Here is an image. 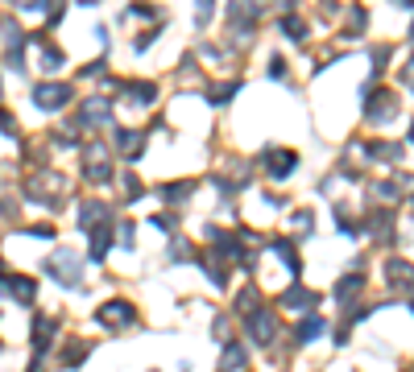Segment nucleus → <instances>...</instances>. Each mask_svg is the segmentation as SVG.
<instances>
[{
  "label": "nucleus",
  "mask_w": 414,
  "mask_h": 372,
  "mask_svg": "<svg viewBox=\"0 0 414 372\" xmlns=\"http://www.w3.org/2000/svg\"><path fill=\"white\" fill-rule=\"evenodd\" d=\"M133 319H137V311L124 298H112V302H104L95 311V323H104V327H133Z\"/></svg>",
  "instance_id": "nucleus-2"
},
{
  "label": "nucleus",
  "mask_w": 414,
  "mask_h": 372,
  "mask_svg": "<svg viewBox=\"0 0 414 372\" xmlns=\"http://www.w3.org/2000/svg\"><path fill=\"white\" fill-rule=\"evenodd\" d=\"M270 75L282 79V75H286V62H282V58H270Z\"/></svg>",
  "instance_id": "nucleus-32"
},
{
  "label": "nucleus",
  "mask_w": 414,
  "mask_h": 372,
  "mask_svg": "<svg viewBox=\"0 0 414 372\" xmlns=\"http://www.w3.org/2000/svg\"><path fill=\"white\" fill-rule=\"evenodd\" d=\"M236 91H241V83H236V79H232V83H216V87L207 91V99H211V104H228Z\"/></svg>",
  "instance_id": "nucleus-15"
},
{
  "label": "nucleus",
  "mask_w": 414,
  "mask_h": 372,
  "mask_svg": "<svg viewBox=\"0 0 414 372\" xmlns=\"http://www.w3.org/2000/svg\"><path fill=\"white\" fill-rule=\"evenodd\" d=\"M195 17H199V25H207V17H211V0H195Z\"/></svg>",
  "instance_id": "nucleus-28"
},
{
  "label": "nucleus",
  "mask_w": 414,
  "mask_h": 372,
  "mask_svg": "<svg viewBox=\"0 0 414 372\" xmlns=\"http://www.w3.org/2000/svg\"><path fill=\"white\" fill-rule=\"evenodd\" d=\"M83 4H95V0H83Z\"/></svg>",
  "instance_id": "nucleus-33"
},
{
  "label": "nucleus",
  "mask_w": 414,
  "mask_h": 372,
  "mask_svg": "<svg viewBox=\"0 0 414 372\" xmlns=\"http://www.w3.org/2000/svg\"><path fill=\"white\" fill-rule=\"evenodd\" d=\"M129 17H158V8H153V4H141V0H137V4H129Z\"/></svg>",
  "instance_id": "nucleus-25"
},
{
  "label": "nucleus",
  "mask_w": 414,
  "mask_h": 372,
  "mask_svg": "<svg viewBox=\"0 0 414 372\" xmlns=\"http://www.w3.org/2000/svg\"><path fill=\"white\" fill-rule=\"evenodd\" d=\"M236 311H241V315H253V311H261V298H257V290H241V298H236Z\"/></svg>",
  "instance_id": "nucleus-20"
},
{
  "label": "nucleus",
  "mask_w": 414,
  "mask_h": 372,
  "mask_svg": "<svg viewBox=\"0 0 414 372\" xmlns=\"http://www.w3.org/2000/svg\"><path fill=\"white\" fill-rule=\"evenodd\" d=\"M191 190H195V182H166V186L158 190V199H162V203H187Z\"/></svg>",
  "instance_id": "nucleus-13"
},
{
  "label": "nucleus",
  "mask_w": 414,
  "mask_h": 372,
  "mask_svg": "<svg viewBox=\"0 0 414 372\" xmlns=\"http://www.w3.org/2000/svg\"><path fill=\"white\" fill-rule=\"evenodd\" d=\"M236 369H245V348H241V344H228V348H224V372H236Z\"/></svg>",
  "instance_id": "nucleus-17"
},
{
  "label": "nucleus",
  "mask_w": 414,
  "mask_h": 372,
  "mask_svg": "<svg viewBox=\"0 0 414 372\" xmlns=\"http://www.w3.org/2000/svg\"><path fill=\"white\" fill-rule=\"evenodd\" d=\"M394 108H398V95H394V91H369V95H365V116H373V120H386Z\"/></svg>",
  "instance_id": "nucleus-7"
},
{
  "label": "nucleus",
  "mask_w": 414,
  "mask_h": 372,
  "mask_svg": "<svg viewBox=\"0 0 414 372\" xmlns=\"http://www.w3.org/2000/svg\"><path fill=\"white\" fill-rule=\"evenodd\" d=\"M108 248H112V228H108V224H104V228H91V261H104Z\"/></svg>",
  "instance_id": "nucleus-12"
},
{
  "label": "nucleus",
  "mask_w": 414,
  "mask_h": 372,
  "mask_svg": "<svg viewBox=\"0 0 414 372\" xmlns=\"http://www.w3.org/2000/svg\"><path fill=\"white\" fill-rule=\"evenodd\" d=\"M319 335H323V319H315V315L294 327V340H299V344H311V340H319Z\"/></svg>",
  "instance_id": "nucleus-14"
},
{
  "label": "nucleus",
  "mask_w": 414,
  "mask_h": 372,
  "mask_svg": "<svg viewBox=\"0 0 414 372\" xmlns=\"http://www.w3.org/2000/svg\"><path fill=\"white\" fill-rule=\"evenodd\" d=\"M319 298L311 294V290H303V286H290L286 294H282V306H290V311H311Z\"/></svg>",
  "instance_id": "nucleus-10"
},
{
  "label": "nucleus",
  "mask_w": 414,
  "mask_h": 372,
  "mask_svg": "<svg viewBox=\"0 0 414 372\" xmlns=\"http://www.w3.org/2000/svg\"><path fill=\"white\" fill-rule=\"evenodd\" d=\"M390 277L398 282V277H411V265L406 261H390Z\"/></svg>",
  "instance_id": "nucleus-27"
},
{
  "label": "nucleus",
  "mask_w": 414,
  "mask_h": 372,
  "mask_svg": "<svg viewBox=\"0 0 414 372\" xmlns=\"http://www.w3.org/2000/svg\"><path fill=\"white\" fill-rule=\"evenodd\" d=\"M25 232H29V236H41V240H50V236H54V228H50V224H33V228H25Z\"/></svg>",
  "instance_id": "nucleus-29"
},
{
  "label": "nucleus",
  "mask_w": 414,
  "mask_h": 372,
  "mask_svg": "<svg viewBox=\"0 0 414 372\" xmlns=\"http://www.w3.org/2000/svg\"><path fill=\"white\" fill-rule=\"evenodd\" d=\"M361 290H365V273H352V277H344V282L336 286V302H340V306H348Z\"/></svg>",
  "instance_id": "nucleus-11"
},
{
  "label": "nucleus",
  "mask_w": 414,
  "mask_h": 372,
  "mask_svg": "<svg viewBox=\"0 0 414 372\" xmlns=\"http://www.w3.org/2000/svg\"><path fill=\"white\" fill-rule=\"evenodd\" d=\"M365 25H369V17H365L361 8H352V12H348V29H344V33H361Z\"/></svg>",
  "instance_id": "nucleus-23"
},
{
  "label": "nucleus",
  "mask_w": 414,
  "mask_h": 372,
  "mask_svg": "<svg viewBox=\"0 0 414 372\" xmlns=\"http://www.w3.org/2000/svg\"><path fill=\"white\" fill-rule=\"evenodd\" d=\"M87 178H91V182H108V178H112V166H108L104 157H91V161H87Z\"/></svg>",
  "instance_id": "nucleus-18"
},
{
  "label": "nucleus",
  "mask_w": 414,
  "mask_h": 372,
  "mask_svg": "<svg viewBox=\"0 0 414 372\" xmlns=\"http://www.w3.org/2000/svg\"><path fill=\"white\" fill-rule=\"evenodd\" d=\"M41 66H46V70H58V66H62V54H58V50H46V54H41Z\"/></svg>",
  "instance_id": "nucleus-26"
},
{
  "label": "nucleus",
  "mask_w": 414,
  "mask_h": 372,
  "mask_svg": "<svg viewBox=\"0 0 414 372\" xmlns=\"http://www.w3.org/2000/svg\"><path fill=\"white\" fill-rule=\"evenodd\" d=\"M29 372H41V369H29Z\"/></svg>",
  "instance_id": "nucleus-34"
},
{
  "label": "nucleus",
  "mask_w": 414,
  "mask_h": 372,
  "mask_svg": "<svg viewBox=\"0 0 414 372\" xmlns=\"http://www.w3.org/2000/svg\"><path fill=\"white\" fill-rule=\"evenodd\" d=\"M129 91H133V99H137V104H153V95H158V87H153V83H129Z\"/></svg>",
  "instance_id": "nucleus-21"
},
{
  "label": "nucleus",
  "mask_w": 414,
  "mask_h": 372,
  "mask_svg": "<svg viewBox=\"0 0 414 372\" xmlns=\"http://www.w3.org/2000/svg\"><path fill=\"white\" fill-rule=\"evenodd\" d=\"M294 166H299V153H290V149H265V174L270 178H286V174H294Z\"/></svg>",
  "instance_id": "nucleus-5"
},
{
  "label": "nucleus",
  "mask_w": 414,
  "mask_h": 372,
  "mask_svg": "<svg viewBox=\"0 0 414 372\" xmlns=\"http://www.w3.org/2000/svg\"><path fill=\"white\" fill-rule=\"evenodd\" d=\"M116 145H120L124 153H137V149H141V133H129V128H116Z\"/></svg>",
  "instance_id": "nucleus-19"
},
{
  "label": "nucleus",
  "mask_w": 414,
  "mask_h": 372,
  "mask_svg": "<svg viewBox=\"0 0 414 372\" xmlns=\"http://www.w3.org/2000/svg\"><path fill=\"white\" fill-rule=\"evenodd\" d=\"M0 294H12L17 302H33L37 298V282L29 273H0Z\"/></svg>",
  "instance_id": "nucleus-4"
},
{
  "label": "nucleus",
  "mask_w": 414,
  "mask_h": 372,
  "mask_svg": "<svg viewBox=\"0 0 414 372\" xmlns=\"http://www.w3.org/2000/svg\"><path fill=\"white\" fill-rule=\"evenodd\" d=\"M46 269H50V277H54L58 286H79V277H83V261H79L75 253H54V257L46 261Z\"/></svg>",
  "instance_id": "nucleus-1"
},
{
  "label": "nucleus",
  "mask_w": 414,
  "mask_h": 372,
  "mask_svg": "<svg viewBox=\"0 0 414 372\" xmlns=\"http://www.w3.org/2000/svg\"><path fill=\"white\" fill-rule=\"evenodd\" d=\"M33 104L46 108V112H58V108L70 104V87L66 83H37L33 87Z\"/></svg>",
  "instance_id": "nucleus-3"
},
{
  "label": "nucleus",
  "mask_w": 414,
  "mask_h": 372,
  "mask_svg": "<svg viewBox=\"0 0 414 372\" xmlns=\"http://www.w3.org/2000/svg\"><path fill=\"white\" fill-rule=\"evenodd\" d=\"M249 335H253L257 344H274V335H278V319H274L270 311H253V315H249Z\"/></svg>",
  "instance_id": "nucleus-6"
},
{
  "label": "nucleus",
  "mask_w": 414,
  "mask_h": 372,
  "mask_svg": "<svg viewBox=\"0 0 414 372\" xmlns=\"http://www.w3.org/2000/svg\"><path fill=\"white\" fill-rule=\"evenodd\" d=\"M112 116V99L108 95H91L87 104H83V116H79V124L87 128V124H95V120H108Z\"/></svg>",
  "instance_id": "nucleus-8"
},
{
  "label": "nucleus",
  "mask_w": 414,
  "mask_h": 372,
  "mask_svg": "<svg viewBox=\"0 0 414 372\" xmlns=\"http://www.w3.org/2000/svg\"><path fill=\"white\" fill-rule=\"evenodd\" d=\"M95 219H108V207H104V203H87V207L79 211V228H91Z\"/></svg>",
  "instance_id": "nucleus-16"
},
{
  "label": "nucleus",
  "mask_w": 414,
  "mask_h": 372,
  "mask_svg": "<svg viewBox=\"0 0 414 372\" xmlns=\"http://www.w3.org/2000/svg\"><path fill=\"white\" fill-rule=\"evenodd\" d=\"M54 335H58V323H54V319H37V323H33V356H41V352L54 344Z\"/></svg>",
  "instance_id": "nucleus-9"
},
{
  "label": "nucleus",
  "mask_w": 414,
  "mask_h": 372,
  "mask_svg": "<svg viewBox=\"0 0 414 372\" xmlns=\"http://www.w3.org/2000/svg\"><path fill=\"white\" fill-rule=\"evenodd\" d=\"M21 8H25V12H46L50 0H21Z\"/></svg>",
  "instance_id": "nucleus-30"
},
{
  "label": "nucleus",
  "mask_w": 414,
  "mask_h": 372,
  "mask_svg": "<svg viewBox=\"0 0 414 372\" xmlns=\"http://www.w3.org/2000/svg\"><path fill=\"white\" fill-rule=\"evenodd\" d=\"M282 29H286V37H294V41H303V37H307V25H303L299 17H286V21H282Z\"/></svg>",
  "instance_id": "nucleus-22"
},
{
  "label": "nucleus",
  "mask_w": 414,
  "mask_h": 372,
  "mask_svg": "<svg viewBox=\"0 0 414 372\" xmlns=\"http://www.w3.org/2000/svg\"><path fill=\"white\" fill-rule=\"evenodd\" d=\"M153 228H162V232H174V215H153Z\"/></svg>",
  "instance_id": "nucleus-31"
},
{
  "label": "nucleus",
  "mask_w": 414,
  "mask_h": 372,
  "mask_svg": "<svg viewBox=\"0 0 414 372\" xmlns=\"http://www.w3.org/2000/svg\"><path fill=\"white\" fill-rule=\"evenodd\" d=\"M290 224H294V232H303V236H307V232H311V211H294V219H290Z\"/></svg>",
  "instance_id": "nucleus-24"
}]
</instances>
